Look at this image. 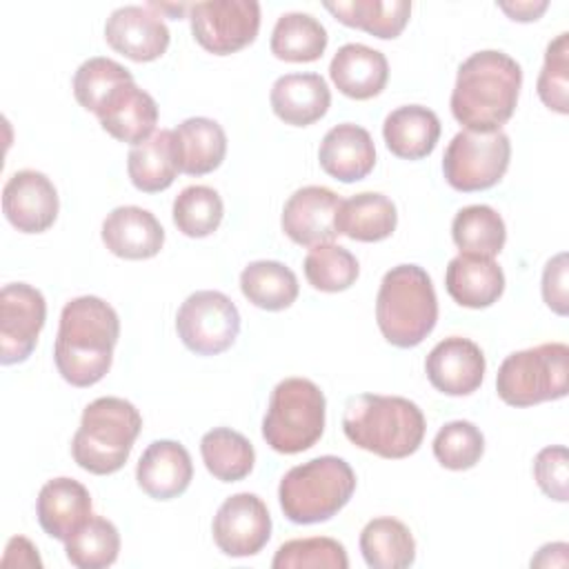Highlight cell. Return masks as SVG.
Here are the masks:
<instances>
[{
	"label": "cell",
	"instance_id": "cell-1",
	"mask_svg": "<svg viewBox=\"0 0 569 569\" xmlns=\"http://www.w3.org/2000/svg\"><path fill=\"white\" fill-rule=\"evenodd\" d=\"M120 336L116 309L98 296L69 300L60 313L53 345L58 373L73 387H91L104 378Z\"/></svg>",
	"mask_w": 569,
	"mask_h": 569
},
{
	"label": "cell",
	"instance_id": "cell-2",
	"mask_svg": "<svg viewBox=\"0 0 569 569\" xmlns=\"http://www.w3.org/2000/svg\"><path fill=\"white\" fill-rule=\"evenodd\" d=\"M520 87L522 69L509 53L476 51L458 67L451 113L465 129L496 131L513 116Z\"/></svg>",
	"mask_w": 569,
	"mask_h": 569
},
{
	"label": "cell",
	"instance_id": "cell-3",
	"mask_svg": "<svg viewBox=\"0 0 569 569\" xmlns=\"http://www.w3.org/2000/svg\"><path fill=\"white\" fill-rule=\"evenodd\" d=\"M425 429L427 422L420 407L402 396L358 393L347 400L342 413L345 436L356 447L387 460L416 453Z\"/></svg>",
	"mask_w": 569,
	"mask_h": 569
},
{
	"label": "cell",
	"instance_id": "cell-4",
	"mask_svg": "<svg viewBox=\"0 0 569 569\" xmlns=\"http://www.w3.org/2000/svg\"><path fill=\"white\" fill-rule=\"evenodd\" d=\"M438 298L429 273L418 264L391 267L376 296V322L385 340L409 349L420 345L436 327Z\"/></svg>",
	"mask_w": 569,
	"mask_h": 569
},
{
	"label": "cell",
	"instance_id": "cell-5",
	"mask_svg": "<svg viewBox=\"0 0 569 569\" xmlns=\"http://www.w3.org/2000/svg\"><path fill=\"white\" fill-rule=\"evenodd\" d=\"M142 429L140 411L124 398L102 396L82 411L71 440L76 465L96 476H109L124 467Z\"/></svg>",
	"mask_w": 569,
	"mask_h": 569
},
{
	"label": "cell",
	"instance_id": "cell-6",
	"mask_svg": "<svg viewBox=\"0 0 569 569\" xmlns=\"http://www.w3.org/2000/svg\"><path fill=\"white\" fill-rule=\"evenodd\" d=\"M356 473L338 456H320L291 467L278 487L282 513L296 525L333 518L353 496Z\"/></svg>",
	"mask_w": 569,
	"mask_h": 569
},
{
	"label": "cell",
	"instance_id": "cell-7",
	"mask_svg": "<svg viewBox=\"0 0 569 569\" xmlns=\"http://www.w3.org/2000/svg\"><path fill=\"white\" fill-rule=\"evenodd\" d=\"M327 400L320 387L307 378L280 380L262 418V438L278 453L311 449L325 431Z\"/></svg>",
	"mask_w": 569,
	"mask_h": 569
},
{
	"label": "cell",
	"instance_id": "cell-8",
	"mask_svg": "<svg viewBox=\"0 0 569 569\" xmlns=\"http://www.w3.org/2000/svg\"><path fill=\"white\" fill-rule=\"evenodd\" d=\"M496 391L511 407L560 400L569 391V347L542 342L509 353L496 376Z\"/></svg>",
	"mask_w": 569,
	"mask_h": 569
},
{
	"label": "cell",
	"instance_id": "cell-9",
	"mask_svg": "<svg viewBox=\"0 0 569 569\" xmlns=\"http://www.w3.org/2000/svg\"><path fill=\"white\" fill-rule=\"evenodd\" d=\"M511 142L502 129L458 131L445 149L442 173L456 191H482L500 182L509 169Z\"/></svg>",
	"mask_w": 569,
	"mask_h": 569
},
{
	"label": "cell",
	"instance_id": "cell-10",
	"mask_svg": "<svg viewBox=\"0 0 569 569\" xmlns=\"http://www.w3.org/2000/svg\"><path fill=\"white\" fill-rule=\"evenodd\" d=\"M176 329L189 351L198 356H216L236 342L240 333V313L222 291L202 289L180 305Z\"/></svg>",
	"mask_w": 569,
	"mask_h": 569
},
{
	"label": "cell",
	"instance_id": "cell-11",
	"mask_svg": "<svg viewBox=\"0 0 569 569\" xmlns=\"http://www.w3.org/2000/svg\"><path fill=\"white\" fill-rule=\"evenodd\" d=\"M189 22L196 42L216 56H229L251 44L260 29L256 0H211L189 4Z\"/></svg>",
	"mask_w": 569,
	"mask_h": 569
},
{
	"label": "cell",
	"instance_id": "cell-12",
	"mask_svg": "<svg viewBox=\"0 0 569 569\" xmlns=\"http://www.w3.org/2000/svg\"><path fill=\"white\" fill-rule=\"evenodd\" d=\"M47 320L44 296L27 284L11 282L0 291V362H24L36 349Z\"/></svg>",
	"mask_w": 569,
	"mask_h": 569
},
{
	"label": "cell",
	"instance_id": "cell-13",
	"mask_svg": "<svg viewBox=\"0 0 569 569\" xmlns=\"http://www.w3.org/2000/svg\"><path fill=\"white\" fill-rule=\"evenodd\" d=\"M211 531L213 542L224 556H256L271 538V516L260 496L240 491L218 507Z\"/></svg>",
	"mask_w": 569,
	"mask_h": 569
},
{
	"label": "cell",
	"instance_id": "cell-14",
	"mask_svg": "<svg viewBox=\"0 0 569 569\" xmlns=\"http://www.w3.org/2000/svg\"><path fill=\"white\" fill-rule=\"evenodd\" d=\"M60 200L53 182L36 169L16 171L2 189V211L22 233H42L58 218Z\"/></svg>",
	"mask_w": 569,
	"mask_h": 569
},
{
	"label": "cell",
	"instance_id": "cell-15",
	"mask_svg": "<svg viewBox=\"0 0 569 569\" xmlns=\"http://www.w3.org/2000/svg\"><path fill=\"white\" fill-rule=\"evenodd\" d=\"M104 40L129 60L151 62L167 51L171 33L162 13H156L149 4H124L107 18Z\"/></svg>",
	"mask_w": 569,
	"mask_h": 569
},
{
	"label": "cell",
	"instance_id": "cell-16",
	"mask_svg": "<svg viewBox=\"0 0 569 569\" xmlns=\"http://www.w3.org/2000/svg\"><path fill=\"white\" fill-rule=\"evenodd\" d=\"M342 198L320 184L296 189L282 209V231L300 247H316L331 242L336 231V216Z\"/></svg>",
	"mask_w": 569,
	"mask_h": 569
},
{
	"label": "cell",
	"instance_id": "cell-17",
	"mask_svg": "<svg viewBox=\"0 0 569 569\" xmlns=\"http://www.w3.org/2000/svg\"><path fill=\"white\" fill-rule=\"evenodd\" d=\"M482 349L462 336H449L440 340L425 360V371L433 389L447 396H469L485 378Z\"/></svg>",
	"mask_w": 569,
	"mask_h": 569
},
{
	"label": "cell",
	"instance_id": "cell-18",
	"mask_svg": "<svg viewBox=\"0 0 569 569\" xmlns=\"http://www.w3.org/2000/svg\"><path fill=\"white\" fill-rule=\"evenodd\" d=\"M100 127L120 142L147 140L158 122V104L133 80L118 84L96 111Z\"/></svg>",
	"mask_w": 569,
	"mask_h": 569
},
{
	"label": "cell",
	"instance_id": "cell-19",
	"mask_svg": "<svg viewBox=\"0 0 569 569\" xmlns=\"http://www.w3.org/2000/svg\"><path fill=\"white\" fill-rule=\"evenodd\" d=\"M104 247L124 260H147L160 253L164 229L158 218L136 204L116 207L102 222Z\"/></svg>",
	"mask_w": 569,
	"mask_h": 569
},
{
	"label": "cell",
	"instance_id": "cell-20",
	"mask_svg": "<svg viewBox=\"0 0 569 569\" xmlns=\"http://www.w3.org/2000/svg\"><path fill=\"white\" fill-rule=\"evenodd\" d=\"M193 478L191 456L176 440H153L136 467L138 487L153 500H171L187 491Z\"/></svg>",
	"mask_w": 569,
	"mask_h": 569
},
{
	"label": "cell",
	"instance_id": "cell-21",
	"mask_svg": "<svg viewBox=\"0 0 569 569\" xmlns=\"http://www.w3.org/2000/svg\"><path fill=\"white\" fill-rule=\"evenodd\" d=\"M42 531L56 540H69L91 518L89 489L73 478L47 480L36 500Z\"/></svg>",
	"mask_w": 569,
	"mask_h": 569
},
{
	"label": "cell",
	"instance_id": "cell-22",
	"mask_svg": "<svg viewBox=\"0 0 569 569\" xmlns=\"http://www.w3.org/2000/svg\"><path fill=\"white\" fill-rule=\"evenodd\" d=\"M325 173L340 182H356L371 173L376 164V147L369 131L353 122L331 127L318 149Z\"/></svg>",
	"mask_w": 569,
	"mask_h": 569
},
{
	"label": "cell",
	"instance_id": "cell-23",
	"mask_svg": "<svg viewBox=\"0 0 569 569\" xmlns=\"http://www.w3.org/2000/svg\"><path fill=\"white\" fill-rule=\"evenodd\" d=\"M329 76L347 98L369 100L385 89L389 80V62L382 51L360 42H349L331 58Z\"/></svg>",
	"mask_w": 569,
	"mask_h": 569
},
{
	"label": "cell",
	"instance_id": "cell-24",
	"mask_svg": "<svg viewBox=\"0 0 569 569\" xmlns=\"http://www.w3.org/2000/svg\"><path fill=\"white\" fill-rule=\"evenodd\" d=\"M447 293L469 309L491 307L505 291V273L493 258L458 253L445 273Z\"/></svg>",
	"mask_w": 569,
	"mask_h": 569
},
{
	"label": "cell",
	"instance_id": "cell-25",
	"mask_svg": "<svg viewBox=\"0 0 569 569\" xmlns=\"http://www.w3.org/2000/svg\"><path fill=\"white\" fill-rule=\"evenodd\" d=\"M273 113L293 127L320 120L331 104V91L320 73H284L269 93Z\"/></svg>",
	"mask_w": 569,
	"mask_h": 569
},
{
	"label": "cell",
	"instance_id": "cell-26",
	"mask_svg": "<svg viewBox=\"0 0 569 569\" xmlns=\"http://www.w3.org/2000/svg\"><path fill=\"white\" fill-rule=\"evenodd\" d=\"M178 169L187 176H204L218 169L227 153L224 129L204 116L187 118L173 129Z\"/></svg>",
	"mask_w": 569,
	"mask_h": 569
},
{
	"label": "cell",
	"instance_id": "cell-27",
	"mask_svg": "<svg viewBox=\"0 0 569 569\" xmlns=\"http://www.w3.org/2000/svg\"><path fill=\"white\" fill-rule=\"evenodd\" d=\"M382 138L393 156L420 160L436 149L440 138V120L422 104H405L385 118Z\"/></svg>",
	"mask_w": 569,
	"mask_h": 569
},
{
	"label": "cell",
	"instance_id": "cell-28",
	"mask_svg": "<svg viewBox=\"0 0 569 569\" xmlns=\"http://www.w3.org/2000/svg\"><path fill=\"white\" fill-rule=\"evenodd\" d=\"M396 204L376 191H362L342 200L336 216V231L358 242L385 240L396 231Z\"/></svg>",
	"mask_w": 569,
	"mask_h": 569
},
{
	"label": "cell",
	"instance_id": "cell-29",
	"mask_svg": "<svg viewBox=\"0 0 569 569\" xmlns=\"http://www.w3.org/2000/svg\"><path fill=\"white\" fill-rule=\"evenodd\" d=\"M173 131H153L147 140L131 147L127 156V173L136 189L144 193L164 191L178 176Z\"/></svg>",
	"mask_w": 569,
	"mask_h": 569
},
{
	"label": "cell",
	"instance_id": "cell-30",
	"mask_svg": "<svg viewBox=\"0 0 569 569\" xmlns=\"http://www.w3.org/2000/svg\"><path fill=\"white\" fill-rule=\"evenodd\" d=\"M360 551L373 569H405L416 560V540L405 522L382 516L360 531Z\"/></svg>",
	"mask_w": 569,
	"mask_h": 569
},
{
	"label": "cell",
	"instance_id": "cell-31",
	"mask_svg": "<svg viewBox=\"0 0 569 569\" xmlns=\"http://www.w3.org/2000/svg\"><path fill=\"white\" fill-rule=\"evenodd\" d=\"M325 9L347 27L362 29L376 38H398L409 22L411 2L407 0H347L325 2Z\"/></svg>",
	"mask_w": 569,
	"mask_h": 569
},
{
	"label": "cell",
	"instance_id": "cell-32",
	"mask_svg": "<svg viewBox=\"0 0 569 569\" xmlns=\"http://www.w3.org/2000/svg\"><path fill=\"white\" fill-rule=\"evenodd\" d=\"M329 36L318 18L302 11L282 13L271 31V53L287 62H313L327 49Z\"/></svg>",
	"mask_w": 569,
	"mask_h": 569
},
{
	"label": "cell",
	"instance_id": "cell-33",
	"mask_svg": "<svg viewBox=\"0 0 569 569\" xmlns=\"http://www.w3.org/2000/svg\"><path fill=\"white\" fill-rule=\"evenodd\" d=\"M240 289L251 305L267 311H282L298 298V278L278 260H256L242 269Z\"/></svg>",
	"mask_w": 569,
	"mask_h": 569
},
{
	"label": "cell",
	"instance_id": "cell-34",
	"mask_svg": "<svg viewBox=\"0 0 569 569\" xmlns=\"http://www.w3.org/2000/svg\"><path fill=\"white\" fill-rule=\"evenodd\" d=\"M200 456L207 471L222 482H238L247 478L256 462L253 445L229 427H216L200 440Z\"/></svg>",
	"mask_w": 569,
	"mask_h": 569
},
{
	"label": "cell",
	"instance_id": "cell-35",
	"mask_svg": "<svg viewBox=\"0 0 569 569\" xmlns=\"http://www.w3.org/2000/svg\"><path fill=\"white\" fill-rule=\"evenodd\" d=\"M451 238L460 253L493 258L505 247L507 227L502 216L489 204H469L453 216Z\"/></svg>",
	"mask_w": 569,
	"mask_h": 569
},
{
	"label": "cell",
	"instance_id": "cell-36",
	"mask_svg": "<svg viewBox=\"0 0 569 569\" xmlns=\"http://www.w3.org/2000/svg\"><path fill=\"white\" fill-rule=\"evenodd\" d=\"M67 560L78 569H104L118 560L120 533L102 516H91L69 540H64Z\"/></svg>",
	"mask_w": 569,
	"mask_h": 569
},
{
	"label": "cell",
	"instance_id": "cell-37",
	"mask_svg": "<svg viewBox=\"0 0 569 569\" xmlns=\"http://www.w3.org/2000/svg\"><path fill=\"white\" fill-rule=\"evenodd\" d=\"M173 224L189 238H204L213 233L224 216L222 198L207 184L184 187L173 200Z\"/></svg>",
	"mask_w": 569,
	"mask_h": 569
},
{
	"label": "cell",
	"instance_id": "cell-38",
	"mask_svg": "<svg viewBox=\"0 0 569 569\" xmlns=\"http://www.w3.org/2000/svg\"><path fill=\"white\" fill-rule=\"evenodd\" d=\"M305 278L307 282L327 293H338L349 289L360 273V264L356 256L333 242H322L309 249L305 258Z\"/></svg>",
	"mask_w": 569,
	"mask_h": 569
},
{
	"label": "cell",
	"instance_id": "cell-39",
	"mask_svg": "<svg viewBox=\"0 0 569 569\" xmlns=\"http://www.w3.org/2000/svg\"><path fill=\"white\" fill-rule=\"evenodd\" d=\"M273 569H347L349 558L342 542L313 536V538H293L278 547Z\"/></svg>",
	"mask_w": 569,
	"mask_h": 569
},
{
	"label": "cell",
	"instance_id": "cell-40",
	"mask_svg": "<svg viewBox=\"0 0 569 569\" xmlns=\"http://www.w3.org/2000/svg\"><path fill=\"white\" fill-rule=\"evenodd\" d=\"M485 453V436L469 420H451L438 429L433 438L436 460L451 471H465L480 462Z\"/></svg>",
	"mask_w": 569,
	"mask_h": 569
},
{
	"label": "cell",
	"instance_id": "cell-41",
	"mask_svg": "<svg viewBox=\"0 0 569 569\" xmlns=\"http://www.w3.org/2000/svg\"><path fill=\"white\" fill-rule=\"evenodd\" d=\"M133 80L131 71L111 58H89L73 73V96L87 111H98L104 98L122 82Z\"/></svg>",
	"mask_w": 569,
	"mask_h": 569
},
{
	"label": "cell",
	"instance_id": "cell-42",
	"mask_svg": "<svg viewBox=\"0 0 569 569\" xmlns=\"http://www.w3.org/2000/svg\"><path fill=\"white\" fill-rule=\"evenodd\" d=\"M538 96L556 113H569V33H558L545 51V64L538 76Z\"/></svg>",
	"mask_w": 569,
	"mask_h": 569
},
{
	"label": "cell",
	"instance_id": "cell-43",
	"mask_svg": "<svg viewBox=\"0 0 569 569\" xmlns=\"http://www.w3.org/2000/svg\"><path fill=\"white\" fill-rule=\"evenodd\" d=\"M567 447L565 445H551L538 451L533 460V478L540 487V491L558 502L569 500V471H567Z\"/></svg>",
	"mask_w": 569,
	"mask_h": 569
},
{
	"label": "cell",
	"instance_id": "cell-44",
	"mask_svg": "<svg viewBox=\"0 0 569 569\" xmlns=\"http://www.w3.org/2000/svg\"><path fill=\"white\" fill-rule=\"evenodd\" d=\"M542 298L551 311L558 316H567L569 298H567V253H556L542 271Z\"/></svg>",
	"mask_w": 569,
	"mask_h": 569
},
{
	"label": "cell",
	"instance_id": "cell-45",
	"mask_svg": "<svg viewBox=\"0 0 569 569\" xmlns=\"http://www.w3.org/2000/svg\"><path fill=\"white\" fill-rule=\"evenodd\" d=\"M11 565H16V567H42L38 549L24 536H13L7 542V549H4V556H2V567H11Z\"/></svg>",
	"mask_w": 569,
	"mask_h": 569
},
{
	"label": "cell",
	"instance_id": "cell-46",
	"mask_svg": "<svg viewBox=\"0 0 569 569\" xmlns=\"http://www.w3.org/2000/svg\"><path fill=\"white\" fill-rule=\"evenodd\" d=\"M498 7L511 18V20H518V22H531V20H538L540 13L549 7L547 0H538V2H531V0H516V2H498Z\"/></svg>",
	"mask_w": 569,
	"mask_h": 569
}]
</instances>
